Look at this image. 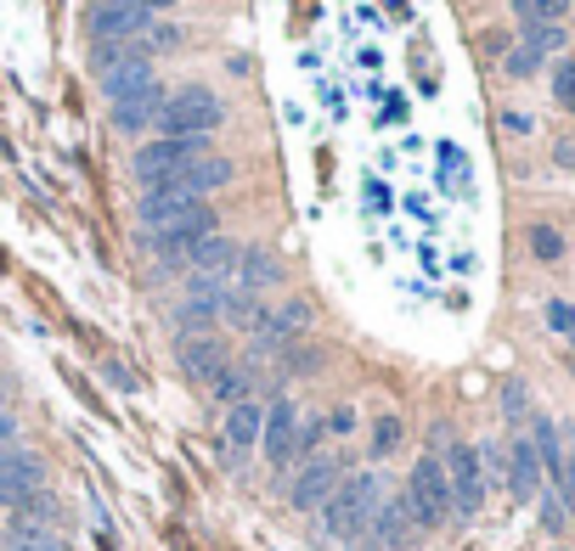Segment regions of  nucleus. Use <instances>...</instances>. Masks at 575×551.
I'll return each mask as SVG.
<instances>
[{"label": "nucleus", "mask_w": 575, "mask_h": 551, "mask_svg": "<svg viewBox=\"0 0 575 551\" xmlns=\"http://www.w3.org/2000/svg\"><path fill=\"white\" fill-rule=\"evenodd\" d=\"M378 501H384V479L378 473H345L339 490L321 507V529L334 540H345V545H356V540H367V523H373Z\"/></svg>", "instance_id": "f257e3e1"}, {"label": "nucleus", "mask_w": 575, "mask_h": 551, "mask_svg": "<svg viewBox=\"0 0 575 551\" xmlns=\"http://www.w3.org/2000/svg\"><path fill=\"white\" fill-rule=\"evenodd\" d=\"M226 124V102L215 97L209 84H181L170 102H163V113H158V136H215Z\"/></svg>", "instance_id": "f03ea898"}, {"label": "nucleus", "mask_w": 575, "mask_h": 551, "mask_svg": "<svg viewBox=\"0 0 575 551\" xmlns=\"http://www.w3.org/2000/svg\"><path fill=\"white\" fill-rule=\"evenodd\" d=\"M204 152H209V136H152V141L136 147L130 180L147 192V187H158L170 169H181V163H192V158H204Z\"/></svg>", "instance_id": "7ed1b4c3"}, {"label": "nucleus", "mask_w": 575, "mask_h": 551, "mask_svg": "<svg viewBox=\"0 0 575 551\" xmlns=\"http://www.w3.org/2000/svg\"><path fill=\"white\" fill-rule=\"evenodd\" d=\"M406 507H413L418 529H440L452 518V484H446V468H440V455H418L413 473H406Z\"/></svg>", "instance_id": "20e7f679"}, {"label": "nucleus", "mask_w": 575, "mask_h": 551, "mask_svg": "<svg viewBox=\"0 0 575 551\" xmlns=\"http://www.w3.org/2000/svg\"><path fill=\"white\" fill-rule=\"evenodd\" d=\"M446 484H452V518H479L485 507V462H479V450L474 444H446Z\"/></svg>", "instance_id": "39448f33"}, {"label": "nucleus", "mask_w": 575, "mask_h": 551, "mask_svg": "<svg viewBox=\"0 0 575 551\" xmlns=\"http://www.w3.org/2000/svg\"><path fill=\"white\" fill-rule=\"evenodd\" d=\"M339 479H345V462H339V455H310V462H299V468H294L288 507H294V512H321V507H327V495L339 490Z\"/></svg>", "instance_id": "423d86ee"}, {"label": "nucleus", "mask_w": 575, "mask_h": 551, "mask_svg": "<svg viewBox=\"0 0 575 551\" xmlns=\"http://www.w3.org/2000/svg\"><path fill=\"white\" fill-rule=\"evenodd\" d=\"M152 23H158V18H147V12H136V7H119V0H97V7L86 12V34H91L97 46H136V40H147Z\"/></svg>", "instance_id": "0eeeda50"}, {"label": "nucleus", "mask_w": 575, "mask_h": 551, "mask_svg": "<svg viewBox=\"0 0 575 551\" xmlns=\"http://www.w3.org/2000/svg\"><path fill=\"white\" fill-rule=\"evenodd\" d=\"M176 365L192 378V383H215L226 365H231V343L220 338V332H181L176 338Z\"/></svg>", "instance_id": "6e6552de"}, {"label": "nucleus", "mask_w": 575, "mask_h": 551, "mask_svg": "<svg viewBox=\"0 0 575 551\" xmlns=\"http://www.w3.org/2000/svg\"><path fill=\"white\" fill-rule=\"evenodd\" d=\"M231 174H237V163H231V158H220V152H204V158H192V163L170 169V174H163L158 187H147V192H181V198H204V192H220Z\"/></svg>", "instance_id": "1a4fd4ad"}, {"label": "nucleus", "mask_w": 575, "mask_h": 551, "mask_svg": "<svg viewBox=\"0 0 575 551\" xmlns=\"http://www.w3.org/2000/svg\"><path fill=\"white\" fill-rule=\"evenodd\" d=\"M209 231H220V220H215V209L204 203L192 220H181V226H163V231H147V253L158 259V264H176V259H187Z\"/></svg>", "instance_id": "9d476101"}, {"label": "nucleus", "mask_w": 575, "mask_h": 551, "mask_svg": "<svg viewBox=\"0 0 575 551\" xmlns=\"http://www.w3.org/2000/svg\"><path fill=\"white\" fill-rule=\"evenodd\" d=\"M46 490V468H40V455H29L23 444L0 455V507L18 512L23 501H34Z\"/></svg>", "instance_id": "9b49d317"}, {"label": "nucleus", "mask_w": 575, "mask_h": 551, "mask_svg": "<svg viewBox=\"0 0 575 551\" xmlns=\"http://www.w3.org/2000/svg\"><path fill=\"white\" fill-rule=\"evenodd\" d=\"M294 433H299V405H294L288 394H277V400L266 405V422H260L266 462H271L277 473H288V468H294Z\"/></svg>", "instance_id": "f8f14e48"}, {"label": "nucleus", "mask_w": 575, "mask_h": 551, "mask_svg": "<svg viewBox=\"0 0 575 551\" xmlns=\"http://www.w3.org/2000/svg\"><path fill=\"white\" fill-rule=\"evenodd\" d=\"M305 327H310V304H305V299H288L282 310H266V321L249 332V338H255V354H282V349H294ZM255 354H249V360H255Z\"/></svg>", "instance_id": "ddd939ff"}, {"label": "nucleus", "mask_w": 575, "mask_h": 551, "mask_svg": "<svg viewBox=\"0 0 575 551\" xmlns=\"http://www.w3.org/2000/svg\"><path fill=\"white\" fill-rule=\"evenodd\" d=\"M418 534H424V529H418L413 507H406V495L378 501V512H373V523H367V545H378V551H400V545H413Z\"/></svg>", "instance_id": "4468645a"}, {"label": "nucleus", "mask_w": 575, "mask_h": 551, "mask_svg": "<svg viewBox=\"0 0 575 551\" xmlns=\"http://www.w3.org/2000/svg\"><path fill=\"white\" fill-rule=\"evenodd\" d=\"M282 282H288L282 253H271L266 242H242V253H237V288H249V293L266 299V288H282Z\"/></svg>", "instance_id": "2eb2a0df"}, {"label": "nucleus", "mask_w": 575, "mask_h": 551, "mask_svg": "<svg viewBox=\"0 0 575 551\" xmlns=\"http://www.w3.org/2000/svg\"><path fill=\"white\" fill-rule=\"evenodd\" d=\"M163 102H170V90H163V84H147V90H136V97L113 102V130L119 136H147L158 124Z\"/></svg>", "instance_id": "dca6fc26"}, {"label": "nucleus", "mask_w": 575, "mask_h": 551, "mask_svg": "<svg viewBox=\"0 0 575 551\" xmlns=\"http://www.w3.org/2000/svg\"><path fill=\"white\" fill-rule=\"evenodd\" d=\"M204 209V198H181V192H141L136 198V220L141 231H163V226H181Z\"/></svg>", "instance_id": "f3484780"}, {"label": "nucleus", "mask_w": 575, "mask_h": 551, "mask_svg": "<svg viewBox=\"0 0 575 551\" xmlns=\"http://www.w3.org/2000/svg\"><path fill=\"white\" fill-rule=\"evenodd\" d=\"M237 253H242V242H231L226 231H209V237L187 253V264H192V276H215V282H231V276H237Z\"/></svg>", "instance_id": "a211bd4d"}, {"label": "nucleus", "mask_w": 575, "mask_h": 551, "mask_svg": "<svg viewBox=\"0 0 575 551\" xmlns=\"http://www.w3.org/2000/svg\"><path fill=\"white\" fill-rule=\"evenodd\" d=\"M260 422H266V405H260V400L226 405V417H220V439H226V450H231V462H237L242 450L260 444Z\"/></svg>", "instance_id": "6ab92c4d"}, {"label": "nucleus", "mask_w": 575, "mask_h": 551, "mask_svg": "<svg viewBox=\"0 0 575 551\" xmlns=\"http://www.w3.org/2000/svg\"><path fill=\"white\" fill-rule=\"evenodd\" d=\"M503 479H508V490H514V501H536L542 495V462H536V444L519 433L514 439V450H508V462H503Z\"/></svg>", "instance_id": "aec40b11"}, {"label": "nucleus", "mask_w": 575, "mask_h": 551, "mask_svg": "<svg viewBox=\"0 0 575 551\" xmlns=\"http://www.w3.org/2000/svg\"><path fill=\"white\" fill-rule=\"evenodd\" d=\"M147 84H158L152 62H147V57H125V62H113V68L102 73V97H108V102H125V97H136V90H147Z\"/></svg>", "instance_id": "412c9836"}, {"label": "nucleus", "mask_w": 575, "mask_h": 551, "mask_svg": "<svg viewBox=\"0 0 575 551\" xmlns=\"http://www.w3.org/2000/svg\"><path fill=\"white\" fill-rule=\"evenodd\" d=\"M531 444H536V462H542V479L553 484L558 473H564V462H569V450L558 444V428H553V417H531V433H525Z\"/></svg>", "instance_id": "4be33fe9"}, {"label": "nucleus", "mask_w": 575, "mask_h": 551, "mask_svg": "<svg viewBox=\"0 0 575 551\" xmlns=\"http://www.w3.org/2000/svg\"><path fill=\"white\" fill-rule=\"evenodd\" d=\"M220 321L237 327V332H255V327L266 321V299L249 293V288H226V299H220Z\"/></svg>", "instance_id": "5701e85b"}, {"label": "nucleus", "mask_w": 575, "mask_h": 551, "mask_svg": "<svg viewBox=\"0 0 575 551\" xmlns=\"http://www.w3.org/2000/svg\"><path fill=\"white\" fill-rule=\"evenodd\" d=\"M209 394H215L220 405H242V400H255V360H242V365L231 360L226 372L209 383Z\"/></svg>", "instance_id": "b1692460"}, {"label": "nucleus", "mask_w": 575, "mask_h": 551, "mask_svg": "<svg viewBox=\"0 0 575 551\" xmlns=\"http://www.w3.org/2000/svg\"><path fill=\"white\" fill-rule=\"evenodd\" d=\"M519 46L547 62V57H564V51H569V29H564V23H531V29H519Z\"/></svg>", "instance_id": "393cba45"}, {"label": "nucleus", "mask_w": 575, "mask_h": 551, "mask_svg": "<svg viewBox=\"0 0 575 551\" xmlns=\"http://www.w3.org/2000/svg\"><path fill=\"white\" fill-rule=\"evenodd\" d=\"M508 7H514L519 29H531V23H564L569 18V0H508Z\"/></svg>", "instance_id": "a878e982"}, {"label": "nucleus", "mask_w": 575, "mask_h": 551, "mask_svg": "<svg viewBox=\"0 0 575 551\" xmlns=\"http://www.w3.org/2000/svg\"><path fill=\"white\" fill-rule=\"evenodd\" d=\"M525 242H531V259H536V264H558V259H564V231L547 226V220H536V226L525 231Z\"/></svg>", "instance_id": "bb28decb"}, {"label": "nucleus", "mask_w": 575, "mask_h": 551, "mask_svg": "<svg viewBox=\"0 0 575 551\" xmlns=\"http://www.w3.org/2000/svg\"><path fill=\"white\" fill-rule=\"evenodd\" d=\"M7 545L12 551H68L62 529H7Z\"/></svg>", "instance_id": "cd10ccee"}, {"label": "nucleus", "mask_w": 575, "mask_h": 551, "mask_svg": "<svg viewBox=\"0 0 575 551\" xmlns=\"http://www.w3.org/2000/svg\"><path fill=\"white\" fill-rule=\"evenodd\" d=\"M400 433H406V428H400V417H395V411H384V417L373 422V462H389V455L400 450Z\"/></svg>", "instance_id": "c85d7f7f"}, {"label": "nucleus", "mask_w": 575, "mask_h": 551, "mask_svg": "<svg viewBox=\"0 0 575 551\" xmlns=\"http://www.w3.org/2000/svg\"><path fill=\"white\" fill-rule=\"evenodd\" d=\"M321 439H327L321 417H299V433H294V468L310 462V455H321Z\"/></svg>", "instance_id": "c756f323"}, {"label": "nucleus", "mask_w": 575, "mask_h": 551, "mask_svg": "<svg viewBox=\"0 0 575 551\" xmlns=\"http://www.w3.org/2000/svg\"><path fill=\"white\" fill-rule=\"evenodd\" d=\"M553 102L575 119V57H558V68H553Z\"/></svg>", "instance_id": "7c9ffc66"}, {"label": "nucleus", "mask_w": 575, "mask_h": 551, "mask_svg": "<svg viewBox=\"0 0 575 551\" xmlns=\"http://www.w3.org/2000/svg\"><path fill=\"white\" fill-rule=\"evenodd\" d=\"M536 501H542V529H547V534H564V529L575 523V518H569V507L558 501V490H542Z\"/></svg>", "instance_id": "2f4dec72"}, {"label": "nucleus", "mask_w": 575, "mask_h": 551, "mask_svg": "<svg viewBox=\"0 0 575 551\" xmlns=\"http://www.w3.org/2000/svg\"><path fill=\"white\" fill-rule=\"evenodd\" d=\"M282 372H288V378H299V372H321V349H310V343L282 349Z\"/></svg>", "instance_id": "473e14b6"}, {"label": "nucleus", "mask_w": 575, "mask_h": 551, "mask_svg": "<svg viewBox=\"0 0 575 551\" xmlns=\"http://www.w3.org/2000/svg\"><path fill=\"white\" fill-rule=\"evenodd\" d=\"M503 73H508V79H536V73H542V57L525 51V46H514V51L503 57Z\"/></svg>", "instance_id": "72a5a7b5"}, {"label": "nucleus", "mask_w": 575, "mask_h": 551, "mask_svg": "<svg viewBox=\"0 0 575 551\" xmlns=\"http://www.w3.org/2000/svg\"><path fill=\"white\" fill-rule=\"evenodd\" d=\"M503 417H508V422H525V417H531V389H525L519 378L503 383Z\"/></svg>", "instance_id": "f704fd0d"}, {"label": "nucleus", "mask_w": 575, "mask_h": 551, "mask_svg": "<svg viewBox=\"0 0 575 551\" xmlns=\"http://www.w3.org/2000/svg\"><path fill=\"white\" fill-rule=\"evenodd\" d=\"M321 428H327V433H334V439H350V433H356V411H350V405H339V411H334V417H327Z\"/></svg>", "instance_id": "c9c22d12"}, {"label": "nucleus", "mask_w": 575, "mask_h": 551, "mask_svg": "<svg viewBox=\"0 0 575 551\" xmlns=\"http://www.w3.org/2000/svg\"><path fill=\"white\" fill-rule=\"evenodd\" d=\"M18 433H23V428H18V417H12V411H0V455L18 450Z\"/></svg>", "instance_id": "e433bc0d"}, {"label": "nucleus", "mask_w": 575, "mask_h": 551, "mask_svg": "<svg viewBox=\"0 0 575 551\" xmlns=\"http://www.w3.org/2000/svg\"><path fill=\"white\" fill-rule=\"evenodd\" d=\"M503 130H508V136H531L536 124H531V113H519V108H508V113H503Z\"/></svg>", "instance_id": "4c0bfd02"}, {"label": "nucleus", "mask_w": 575, "mask_h": 551, "mask_svg": "<svg viewBox=\"0 0 575 551\" xmlns=\"http://www.w3.org/2000/svg\"><path fill=\"white\" fill-rule=\"evenodd\" d=\"M119 7H136V12H147V18H158V12H170L176 0H119Z\"/></svg>", "instance_id": "58836bf2"}, {"label": "nucleus", "mask_w": 575, "mask_h": 551, "mask_svg": "<svg viewBox=\"0 0 575 551\" xmlns=\"http://www.w3.org/2000/svg\"><path fill=\"white\" fill-rule=\"evenodd\" d=\"M553 158H558V169H575V141H558Z\"/></svg>", "instance_id": "ea45409f"}, {"label": "nucleus", "mask_w": 575, "mask_h": 551, "mask_svg": "<svg viewBox=\"0 0 575 551\" xmlns=\"http://www.w3.org/2000/svg\"><path fill=\"white\" fill-rule=\"evenodd\" d=\"M170 545H176V551H192V545H187V540H181V534H176V529H170Z\"/></svg>", "instance_id": "a19ab883"}, {"label": "nucleus", "mask_w": 575, "mask_h": 551, "mask_svg": "<svg viewBox=\"0 0 575 551\" xmlns=\"http://www.w3.org/2000/svg\"><path fill=\"white\" fill-rule=\"evenodd\" d=\"M7 400H12V394H7V383H0V411H7Z\"/></svg>", "instance_id": "79ce46f5"}, {"label": "nucleus", "mask_w": 575, "mask_h": 551, "mask_svg": "<svg viewBox=\"0 0 575 551\" xmlns=\"http://www.w3.org/2000/svg\"><path fill=\"white\" fill-rule=\"evenodd\" d=\"M553 551H569V545H553Z\"/></svg>", "instance_id": "37998d69"}]
</instances>
